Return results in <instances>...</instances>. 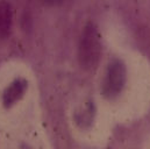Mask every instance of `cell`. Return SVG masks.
Here are the masks:
<instances>
[{
	"label": "cell",
	"mask_w": 150,
	"mask_h": 149,
	"mask_svg": "<svg viewBox=\"0 0 150 149\" xmlns=\"http://www.w3.org/2000/svg\"><path fill=\"white\" fill-rule=\"evenodd\" d=\"M127 79V71L125 64L119 61L114 60L108 65L107 72L103 83V94L107 99L116 98L123 90Z\"/></svg>",
	"instance_id": "cell-2"
},
{
	"label": "cell",
	"mask_w": 150,
	"mask_h": 149,
	"mask_svg": "<svg viewBox=\"0 0 150 149\" xmlns=\"http://www.w3.org/2000/svg\"><path fill=\"white\" fill-rule=\"evenodd\" d=\"M92 118H93V109H92V105H87L84 111L78 112L77 115H76V120L78 123H81L83 127L86 126V123H91L92 121Z\"/></svg>",
	"instance_id": "cell-5"
},
{
	"label": "cell",
	"mask_w": 150,
	"mask_h": 149,
	"mask_svg": "<svg viewBox=\"0 0 150 149\" xmlns=\"http://www.w3.org/2000/svg\"><path fill=\"white\" fill-rule=\"evenodd\" d=\"M101 54L100 36L94 25L88 23L80 37L78 48V58L83 69L92 70L97 67Z\"/></svg>",
	"instance_id": "cell-1"
},
{
	"label": "cell",
	"mask_w": 150,
	"mask_h": 149,
	"mask_svg": "<svg viewBox=\"0 0 150 149\" xmlns=\"http://www.w3.org/2000/svg\"><path fill=\"white\" fill-rule=\"evenodd\" d=\"M47 2H49V4H56L57 1H59V0H45Z\"/></svg>",
	"instance_id": "cell-6"
},
{
	"label": "cell",
	"mask_w": 150,
	"mask_h": 149,
	"mask_svg": "<svg viewBox=\"0 0 150 149\" xmlns=\"http://www.w3.org/2000/svg\"><path fill=\"white\" fill-rule=\"evenodd\" d=\"M26 90H27V82L25 79L19 78L12 82L7 86V89L4 91V94H2V103L5 107L13 106L18 100L22 98Z\"/></svg>",
	"instance_id": "cell-3"
},
{
	"label": "cell",
	"mask_w": 150,
	"mask_h": 149,
	"mask_svg": "<svg viewBox=\"0 0 150 149\" xmlns=\"http://www.w3.org/2000/svg\"><path fill=\"white\" fill-rule=\"evenodd\" d=\"M12 27V9L7 1H0V40L9 35Z\"/></svg>",
	"instance_id": "cell-4"
}]
</instances>
